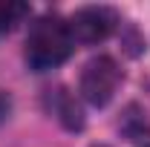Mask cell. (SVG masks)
<instances>
[{
  "label": "cell",
  "mask_w": 150,
  "mask_h": 147,
  "mask_svg": "<svg viewBox=\"0 0 150 147\" xmlns=\"http://www.w3.org/2000/svg\"><path fill=\"white\" fill-rule=\"evenodd\" d=\"M72 32L69 23L58 15H43L32 23L29 37H26V61L38 72L55 69L72 55Z\"/></svg>",
  "instance_id": "cell-1"
},
{
  "label": "cell",
  "mask_w": 150,
  "mask_h": 147,
  "mask_svg": "<svg viewBox=\"0 0 150 147\" xmlns=\"http://www.w3.org/2000/svg\"><path fill=\"white\" fill-rule=\"evenodd\" d=\"M23 15H26V6H20V3H3L0 6V32H9Z\"/></svg>",
  "instance_id": "cell-4"
},
{
  "label": "cell",
  "mask_w": 150,
  "mask_h": 147,
  "mask_svg": "<svg viewBox=\"0 0 150 147\" xmlns=\"http://www.w3.org/2000/svg\"><path fill=\"white\" fill-rule=\"evenodd\" d=\"M9 110H12V101H9V95H6V92H0V121H6V118H9Z\"/></svg>",
  "instance_id": "cell-5"
},
{
  "label": "cell",
  "mask_w": 150,
  "mask_h": 147,
  "mask_svg": "<svg viewBox=\"0 0 150 147\" xmlns=\"http://www.w3.org/2000/svg\"><path fill=\"white\" fill-rule=\"evenodd\" d=\"M115 12L107 9V6H84L78 9L69 20V32H72V40H81V43H98L104 37H110V32L115 29Z\"/></svg>",
  "instance_id": "cell-3"
},
{
  "label": "cell",
  "mask_w": 150,
  "mask_h": 147,
  "mask_svg": "<svg viewBox=\"0 0 150 147\" xmlns=\"http://www.w3.org/2000/svg\"><path fill=\"white\" fill-rule=\"evenodd\" d=\"M121 84V69L110 55H98L87 61L84 72H81V95L87 104L93 107H107L112 95Z\"/></svg>",
  "instance_id": "cell-2"
}]
</instances>
